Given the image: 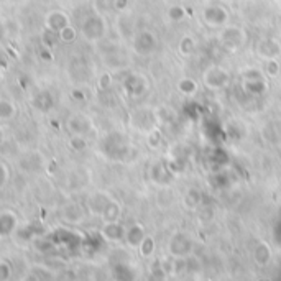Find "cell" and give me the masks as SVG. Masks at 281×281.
I'll use <instances>...</instances> for the list:
<instances>
[{"label":"cell","instance_id":"ba28073f","mask_svg":"<svg viewBox=\"0 0 281 281\" xmlns=\"http://www.w3.org/2000/svg\"><path fill=\"white\" fill-rule=\"evenodd\" d=\"M145 239V230L142 225H132V227L125 232V240H127V244L130 247H140V244H142V240Z\"/></svg>","mask_w":281,"mask_h":281},{"label":"cell","instance_id":"8992f818","mask_svg":"<svg viewBox=\"0 0 281 281\" xmlns=\"http://www.w3.org/2000/svg\"><path fill=\"white\" fill-rule=\"evenodd\" d=\"M125 232L127 230L123 229V225L114 221V222H104L102 229H100V235L109 242H120L125 239Z\"/></svg>","mask_w":281,"mask_h":281},{"label":"cell","instance_id":"3957f363","mask_svg":"<svg viewBox=\"0 0 281 281\" xmlns=\"http://www.w3.org/2000/svg\"><path fill=\"white\" fill-rule=\"evenodd\" d=\"M61 219L69 225H79L84 222L85 212L81 204H77V202H69V204H66L61 209Z\"/></svg>","mask_w":281,"mask_h":281},{"label":"cell","instance_id":"4fadbf2b","mask_svg":"<svg viewBox=\"0 0 281 281\" xmlns=\"http://www.w3.org/2000/svg\"><path fill=\"white\" fill-rule=\"evenodd\" d=\"M69 148L77 153L84 152L85 148H88V142H85L84 135H73L71 138H69Z\"/></svg>","mask_w":281,"mask_h":281},{"label":"cell","instance_id":"2e32d148","mask_svg":"<svg viewBox=\"0 0 281 281\" xmlns=\"http://www.w3.org/2000/svg\"><path fill=\"white\" fill-rule=\"evenodd\" d=\"M12 278V265L9 262H0V279H10Z\"/></svg>","mask_w":281,"mask_h":281},{"label":"cell","instance_id":"e0dca14e","mask_svg":"<svg viewBox=\"0 0 281 281\" xmlns=\"http://www.w3.org/2000/svg\"><path fill=\"white\" fill-rule=\"evenodd\" d=\"M9 178H10V171L7 168L4 163H0V189L5 187V184L9 183Z\"/></svg>","mask_w":281,"mask_h":281},{"label":"cell","instance_id":"30bf717a","mask_svg":"<svg viewBox=\"0 0 281 281\" xmlns=\"http://www.w3.org/2000/svg\"><path fill=\"white\" fill-rule=\"evenodd\" d=\"M122 214V209L120 206L117 204L115 201H111L107 204V207L104 209V212L100 214V217H102L104 222H114V221H119V217Z\"/></svg>","mask_w":281,"mask_h":281},{"label":"cell","instance_id":"9a60e30c","mask_svg":"<svg viewBox=\"0 0 281 281\" xmlns=\"http://www.w3.org/2000/svg\"><path fill=\"white\" fill-rule=\"evenodd\" d=\"M153 248H155V242L152 237H145L140 244V253L143 256H150L153 253Z\"/></svg>","mask_w":281,"mask_h":281},{"label":"cell","instance_id":"ac0fdd59","mask_svg":"<svg viewBox=\"0 0 281 281\" xmlns=\"http://www.w3.org/2000/svg\"><path fill=\"white\" fill-rule=\"evenodd\" d=\"M111 84H112V77H111V74H102L99 77V88L100 89H109L111 88Z\"/></svg>","mask_w":281,"mask_h":281},{"label":"cell","instance_id":"6da1fadb","mask_svg":"<svg viewBox=\"0 0 281 281\" xmlns=\"http://www.w3.org/2000/svg\"><path fill=\"white\" fill-rule=\"evenodd\" d=\"M105 33V21L100 13H94L85 17L81 25V35L88 41H99Z\"/></svg>","mask_w":281,"mask_h":281},{"label":"cell","instance_id":"9c48e42d","mask_svg":"<svg viewBox=\"0 0 281 281\" xmlns=\"http://www.w3.org/2000/svg\"><path fill=\"white\" fill-rule=\"evenodd\" d=\"M53 102H54V99L51 96V92H48V91L38 92L35 96V99H33V105L41 112H48L50 109L53 107Z\"/></svg>","mask_w":281,"mask_h":281},{"label":"cell","instance_id":"52a82bcc","mask_svg":"<svg viewBox=\"0 0 281 281\" xmlns=\"http://www.w3.org/2000/svg\"><path fill=\"white\" fill-rule=\"evenodd\" d=\"M112 199L107 196V194L104 192H96V194H92V196L89 198L88 201V209H89V212L94 214V215H100L104 212V209L107 207V204L111 202Z\"/></svg>","mask_w":281,"mask_h":281},{"label":"cell","instance_id":"5bb4252c","mask_svg":"<svg viewBox=\"0 0 281 281\" xmlns=\"http://www.w3.org/2000/svg\"><path fill=\"white\" fill-rule=\"evenodd\" d=\"M112 9H115V0H94V10H96V13L102 15Z\"/></svg>","mask_w":281,"mask_h":281},{"label":"cell","instance_id":"8fae6325","mask_svg":"<svg viewBox=\"0 0 281 281\" xmlns=\"http://www.w3.org/2000/svg\"><path fill=\"white\" fill-rule=\"evenodd\" d=\"M17 115V107L12 100L0 99V120H10Z\"/></svg>","mask_w":281,"mask_h":281},{"label":"cell","instance_id":"277c9868","mask_svg":"<svg viewBox=\"0 0 281 281\" xmlns=\"http://www.w3.org/2000/svg\"><path fill=\"white\" fill-rule=\"evenodd\" d=\"M45 25L51 33H58L61 28L69 25V17H68V13H64L62 10H51L48 15H46Z\"/></svg>","mask_w":281,"mask_h":281},{"label":"cell","instance_id":"d6986e66","mask_svg":"<svg viewBox=\"0 0 281 281\" xmlns=\"http://www.w3.org/2000/svg\"><path fill=\"white\" fill-rule=\"evenodd\" d=\"M183 15H184V12L181 7H173V9H171V17L173 18H181Z\"/></svg>","mask_w":281,"mask_h":281},{"label":"cell","instance_id":"ffe728a7","mask_svg":"<svg viewBox=\"0 0 281 281\" xmlns=\"http://www.w3.org/2000/svg\"><path fill=\"white\" fill-rule=\"evenodd\" d=\"M127 4H128V0H115V9L117 10L127 9Z\"/></svg>","mask_w":281,"mask_h":281},{"label":"cell","instance_id":"7a4b0ae2","mask_svg":"<svg viewBox=\"0 0 281 281\" xmlns=\"http://www.w3.org/2000/svg\"><path fill=\"white\" fill-rule=\"evenodd\" d=\"M18 227V217L13 210H2L0 212V240L12 237Z\"/></svg>","mask_w":281,"mask_h":281},{"label":"cell","instance_id":"7c38bea8","mask_svg":"<svg viewBox=\"0 0 281 281\" xmlns=\"http://www.w3.org/2000/svg\"><path fill=\"white\" fill-rule=\"evenodd\" d=\"M56 35H58V40H59L61 43L71 45V43L76 41V38H77V30L71 25V23H69V25H66L64 28H61Z\"/></svg>","mask_w":281,"mask_h":281},{"label":"cell","instance_id":"5b68a950","mask_svg":"<svg viewBox=\"0 0 281 281\" xmlns=\"http://www.w3.org/2000/svg\"><path fill=\"white\" fill-rule=\"evenodd\" d=\"M66 127L73 135H85L91 130V123L88 120V117H84L81 114H74L68 119Z\"/></svg>","mask_w":281,"mask_h":281}]
</instances>
